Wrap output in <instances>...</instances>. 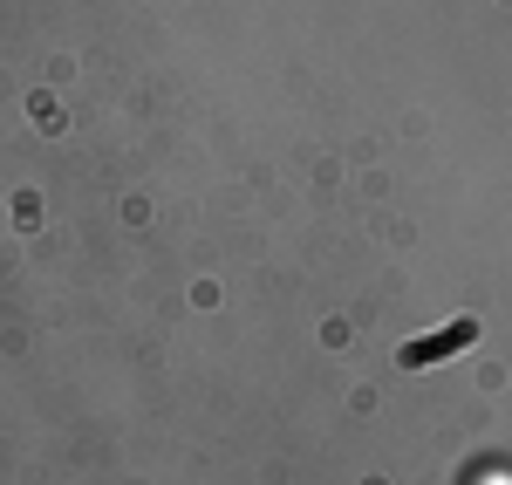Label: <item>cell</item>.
<instances>
[{
    "label": "cell",
    "instance_id": "obj_1",
    "mask_svg": "<svg viewBox=\"0 0 512 485\" xmlns=\"http://www.w3.org/2000/svg\"><path fill=\"white\" fill-rule=\"evenodd\" d=\"M465 342H478V322H451L444 335H431V342H403V356H396V363H403V369L444 363V356H451V349H465Z\"/></svg>",
    "mask_w": 512,
    "mask_h": 485
}]
</instances>
